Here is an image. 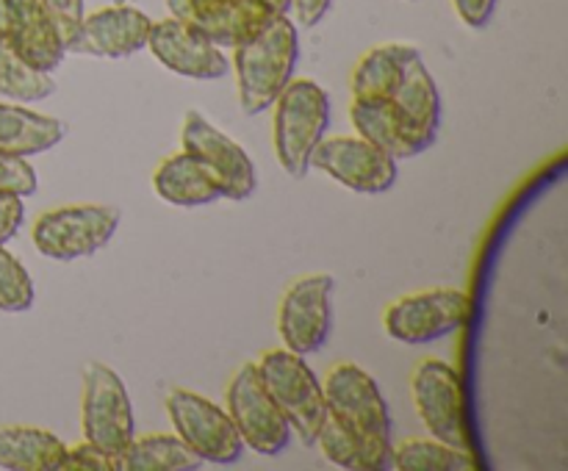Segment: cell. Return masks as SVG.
Segmentation results:
<instances>
[{
    "instance_id": "6da1fadb",
    "label": "cell",
    "mask_w": 568,
    "mask_h": 471,
    "mask_svg": "<svg viewBox=\"0 0 568 471\" xmlns=\"http://www.w3.org/2000/svg\"><path fill=\"white\" fill-rule=\"evenodd\" d=\"M327 413L336 416L361 443V469H392V410L375 377L358 364H338L325 377Z\"/></svg>"
},
{
    "instance_id": "7a4b0ae2",
    "label": "cell",
    "mask_w": 568,
    "mask_h": 471,
    "mask_svg": "<svg viewBox=\"0 0 568 471\" xmlns=\"http://www.w3.org/2000/svg\"><path fill=\"white\" fill-rule=\"evenodd\" d=\"M300 59V33L288 14L272 17L270 25L255 37L233 48L239 103L247 116H258L272 109L277 94L294 78Z\"/></svg>"
},
{
    "instance_id": "3957f363",
    "label": "cell",
    "mask_w": 568,
    "mask_h": 471,
    "mask_svg": "<svg viewBox=\"0 0 568 471\" xmlns=\"http://www.w3.org/2000/svg\"><path fill=\"white\" fill-rule=\"evenodd\" d=\"M272 144L286 175L305 177L311 153L331 125V98L314 78H292L272 103Z\"/></svg>"
},
{
    "instance_id": "277c9868",
    "label": "cell",
    "mask_w": 568,
    "mask_h": 471,
    "mask_svg": "<svg viewBox=\"0 0 568 471\" xmlns=\"http://www.w3.org/2000/svg\"><path fill=\"white\" fill-rule=\"evenodd\" d=\"M255 366H258L266 391L286 416L292 436H297L305 447H314L322 421L327 416L325 391H322V382L316 380L314 369L305 364L303 355L288 352L286 347L264 352Z\"/></svg>"
},
{
    "instance_id": "5b68a950",
    "label": "cell",
    "mask_w": 568,
    "mask_h": 471,
    "mask_svg": "<svg viewBox=\"0 0 568 471\" xmlns=\"http://www.w3.org/2000/svg\"><path fill=\"white\" fill-rule=\"evenodd\" d=\"M120 227V211L111 205H64V208L44 211L33 222V247L50 260L70 264V260L92 258L114 238Z\"/></svg>"
},
{
    "instance_id": "8992f818",
    "label": "cell",
    "mask_w": 568,
    "mask_h": 471,
    "mask_svg": "<svg viewBox=\"0 0 568 471\" xmlns=\"http://www.w3.org/2000/svg\"><path fill=\"white\" fill-rule=\"evenodd\" d=\"M81 427L83 441L105 449L109 454H120L136 436L133 424V405L122 377L111 366L92 360L83 366V393H81Z\"/></svg>"
},
{
    "instance_id": "52a82bcc",
    "label": "cell",
    "mask_w": 568,
    "mask_h": 471,
    "mask_svg": "<svg viewBox=\"0 0 568 471\" xmlns=\"http://www.w3.org/2000/svg\"><path fill=\"white\" fill-rule=\"evenodd\" d=\"M166 413H170L172 427H175V436L203 463L233 465L242 460V436H239L227 410L220 408L216 402L189 391V388H175L166 397Z\"/></svg>"
},
{
    "instance_id": "ba28073f",
    "label": "cell",
    "mask_w": 568,
    "mask_h": 471,
    "mask_svg": "<svg viewBox=\"0 0 568 471\" xmlns=\"http://www.w3.org/2000/svg\"><path fill=\"white\" fill-rule=\"evenodd\" d=\"M471 303L458 288H427L394 299L383 314V327L399 344H433L469 321Z\"/></svg>"
},
{
    "instance_id": "9c48e42d",
    "label": "cell",
    "mask_w": 568,
    "mask_h": 471,
    "mask_svg": "<svg viewBox=\"0 0 568 471\" xmlns=\"http://www.w3.org/2000/svg\"><path fill=\"white\" fill-rule=\"evenodd\" d=\"M225 402L227 416L236 424L244 447H250L258 454H266V458L281 454L288 447L292 427H288L286 416L275 405L272 393L266 391L264 380L258 375V366L244 364L233 375L225 393Z\"/></svg>"
},
{
    "instance_id": "30bf717a",
    "label": "cell",
    "mask_w": 568,
    "mask_h": 471,
    "mask_svg": "<svg viewBox=\"0 0 568 471\" xmlns=\"http://www.w3.org/2000/svg\"><path fill=\"white\" fill-rule=\"evenodd\" d=\"M410 393H414L416 413H419L430 438L471 452L464 386H460V377L453 366L436 358H425L414 369Z\"/></svg>"
},
{
    "instance_id": "8fae6325",
    "label": "cell",
    "mask_w": 568,
    "mask_h": 471,
    "mask_svg": "<svg viewBox=\"0 0 568 471\" xmlns=\"http://www.w3.org/2000/svg\"><path fill=\"white\" fill-rule=\"evenodd\" d=\"M181 142L186 153H192L214 177L220 194L227 199H247L258 188L255 164L239 142L227 133L211 125L200 111H186L183 116Z\"/></svg>"
},
{
    "instance_id": "7c38bea8",
    "label": "cell",
    "mask_w": 568,
    "mask_h": 471,
    "mask_svg": "<svg viewBox=\"0 0 568 471\" xmlns=\"http://www.w3.org/2000/svg\"><path fill=\"white\" fill-rule=\"evenodd\" d=\"M311 170L325 172L355 194H386L397 183V158L358 133L322 139L311 153Z\"/></svg>"
},
{
    "instance_id": "4fadbf2b",
    "label": "cell",
    "mask_w": 568,
    "mask_h": 471,
    "mask_svg": "<svg viewBox=\"0 0 568 471\" xmlns=\"http://www.w3.org/2000/svg\"><path fill=\"white\" fill-rule=\"evenodd\" d=\"M333 277L305 275L286 288L277 308V332L288 352L311 355L325 347L333 325Z\"/></svg>"
},
{
    "instance_id": "5bb4252c",
    "label": "cell",
    "mask_w": 568,
    "mask_h": 471,
    "mask_svg": "<svg viewBox=\"0 0 568 471\" xmlns=\"http://www.w3.org/2000/svg\"><path fill=\"white\" fill-rule=\"evenodd\" d=\"M150 53L161 66L192 81H220L231 72V59L200 28L166 17L153 22L148 37Z\"/></svg>"
},
{
    "instance_id": "9a60e30c",
    "label": "cell",
    "mask_w": 568,
    "mask_h": 471,
    "mask_svg": "<svg viewBox=\"0 0 568 471\" xmlns=\"http://www.w3.org/2000/svg\"><path fill=\"white\" fill-rule=\"evenodd\" d=\"M150 20L144 11L133 6H105V9L83 14L75 37L67 42V53L92 55V59H131L142 48H148Z\"/></svg>"
},
{
    "instance_id": "2e32d148",
    "label": "cell",
    "mask_w": 568,
    "mask_h": 471,
    "mask_svg": "<svg viewBox=\"0 0 568 471\" xmlns=\"http://www.w3.org/2000/svg\"><path fill=\"white\" fill-rule=\"evenodd\" d=\"M0 39L42 72L59 70L67 42L42 0H0Z\"/></svg>"
},
{
    "instance_id": "e0dca14e",
    "label": "cell",
    "mask_w": 568,
    "mask_h": 471,
    "mask_svg": "<svg viewBox=\"0 0 568 471\" xmlns=\"http://www.w3.org/2000/svg\"><path fill=\"white\" fill-rule=\"evenodd\" d=\"M392 100L397 103V109L403 111L405 122H408V131L416 150H419V153L430 150L438 139L442 94H438V86L436 81H433L427 64L422 61V53L408 61L403 83H399L397 92L392 94Z\"/></svg>"
},
{
    "instance_id": "ac0fdd59",
    "label": "cell",
    "mask_w": 568,
    "mask_h": 471,
    "mask_svg": "<svg viewBox=\"0 0 568 471\" xmlns=\"http://www.w3.org/2000/svg\"><path fill=\"white\" fill-rule=\"evenodd\" d=\"M349 120L361 139L386 150L392 158L403 161L419 155L414 139H410L408 122L392 98H353Z\"/></svg>"
},
{
    "instance_id": "d6986e66",
    "label": "cell",
    "mask_w": 568,
    "mask_h": 471,
    "mask_svg": "<svg viewBox=\"0 0 568 471\" xmlns=\"http://www.w3.org/2000/svg\"><path fill=\"white\" fill-rule=\"evenodd\" d=\"M67 136V122L37 114L26 105L0 103V155L31 158L59 147Z\"/></svg>"
},
{
    "instance_id": "ffe728a7",
    "label": "cell",
    "mask_w": 568,
    "mask_h": 471,
    "mask_svg": "<svg viewBox=\"0 0 568 471\" xmlns=\"http://www.w3.org/2000/svg\"><path fill=\"white\" fill-rule=\"evenodd\" d=\"M153 188L164 203L181 205V208H197V205H209L222 197L209 170L186 150L170 155L155 166Z\"/></svg>"
},
{
    "instance_id": "44dd1931",
    "label": "cell",
    "mask_w": 568,
    "mask_h": 471,
    "mask_svg": "<svg viewBox=\"0 0 568 471\" xmlns=\"http://www.w3.org/2000/svg\"><path fill=\"white\" fill-rule=\"evenodd\" d=\"M67 443L42 427H0V469L6 471H55Z\"/></svg>"
},
{
    "instance_id": "7402d4cb",
    "label": "cell",
    "mask_w": 568,
    "mask_h": 471,
    "mask_svg": "<svg viewBox=\"0 0 568 471\" xmlns=\"http://www.w3.org/2000/svg\"><path fill=\"white\" fill-rule=\"evenodd\" d=\"M419 55L414 44L388 42L377 44L369 53H364L355 64L349 89L353 98H392L399 89L408 61Z\"/></svg>"
},
{
    "instance_id": "603a6c76",
    "label": "cell",
    "mask_w": 568,
    "mask_h": 471,
    "mask_svg": "<svg viewBox=\"0 0 568 471\" xmlns=\"http://www.w3.org/2000/svg\"><path fill=\"white\" fill-rule=\"evenodd\" d=\"M114 463L116 471H194L203 465V460L178 436L150 432L142 438L133 436Z\"/></svg>"
},
{
    "instance_id": "cb8c5ba5",
    "label": "cell",
    "mask_w": 568,
    "mask_h": 471,
    "mask_svg": "<svg viewBox=\"0 0 568 471\" xmlns=\"http://www.w3.org/2000/svg\"><path fill=\"white\" fill-rule=\"evenodd\" d=\"M392 469L399 471H471L475 460L471 452L449 443L438 441V438H410L394 447Z\"/></svg>"
},
{
    "instance_id": "d4e9b609",
    "label": "cell",
    "mask_w": 568,
    "mask_h": 471,
    "mask_svg": "<svg viewBox=\"0 0 568 471\" xmlns=\"http://www.w3.org/2000/svg\"><path fill=\"white\" fill-rule=\"evenodd\" d=\"M55 92L50 72L37 70L0 39V94L17 103H39Z\"/></svg>"
},
{
    "instance_id": "484cf974",
    "label": "cell",
    "mask_w": 568,
    "mask_h": 471,
    "mask_svg": "<svg viewBox=\"0 0 568 471\" xmlns=\"http://www.w3.org/2000/svg\"><path fill=\"white\" fill-rule=\"evenodd\" d=\"M37 303V288L26 266L6 247H0V310L3 314H22Z\"/></svg>"
},
{
    "instance_id": "4316f807",
    "label": "cell",
    "mask_w": 568,
    "mask_h": 471,
    "mask_svg": "<svg viewBox=\"0 0 568 471\" xmlns=\"http://www.w3.org/2000/svg\"><path fill=\"white\" fill-rule=\"evenodd\" d=\"M322 454L338 469H361V443L336 416L327 413L316 436Z\"/></svg>"
},
{
    "instance_id": "83f0119b",
    "label": "cell",
    "mask_w": 568,
    "mask_h": 471,
    "mask_svg": "<svg viewBox=\"0 0 568 471\" xmlns=\"http://www.w3.org/2000/svg\"><path fill=\"white\" fill-rule=\"evenodd\" d=\"M39 188L37 170L28 164V158L14 155H0V194H14V197H31Z\"/></svg>"
},
{
    "instance_id": "f1b7e54d",
    "label": "cell",
    "mask_w": 568,
    "mask_h": 471,
    "mask_svg": "<svg viewBox=\"0 0 568 471\" xmlns=\"http://www.w3.org/2000/svg\"><path fill=\"white\" fill-rule=\"evenodd\" d=\"M55 471H116V463L114 454L94 447V443L83 441L64 449V458H61L59 469Z\"/></svg>"
},
{
    "instance_id": "f546056e",
    "label": "cell",
    "mask_w": 568,
    "mask_h": 471,
    "mask_svg": "<svg viewBox=\"0 0 568 471\" xmlns=\"http://www.w3.org/2000/svg\"><path fill=\"white\" fill-rule=\"evenodd\" d=\"M42 6L48 9V14L53 17V22L59 25L61 37H64V42H70L72 37H75L78 25H81L83 20V0H42Z\"/></svg>"
},
{
    "instance_id": "4dcf8cb0",
    "label": "cell",
    "mask_w": 568,
    "mask_h": 471,
    "mask_svg": "<svg viewBox=\"0 0 568 471\" xmlns=\"http://www.w3.org/2000/svg\"><path fill=\"white\" fill-rule=\"evenodd\" d=\"M499 0H453V9L458 20L471 31H483L491 22Z\"/></svg>"
},
{
    "instance_id": "1f68e13d",
    "label": "cell",
    "mask_w": 568,
    "mask_h": 471,
    "mask_svg": "<svg viewBox=\"0 0 568 471\" xmlns=\"http://www.w3.org/2000/svg\"><path fill=\"white\" fill-rule=\"evenodd\" d=\"M26 222V205L22 197L14 194H0V247H6V242L17 236V231Z\"/></svg>"
},
{
    "instance_id": "d6a6232c",
    "label": "cell",
    "mask_w": 568,
    "mask_h": 471,
    "mask_svg": "<svg viewBox=\"0 0 568 471\" xmlns=\"http://www.w3.org/2000/svg\"><path fill=\"white\" fill-rule=\"evenodd\" d=\"M333 0H292V11L297 14V22L303 28H314L325 20L331 11Z\"/></svg>"
},
{
    "instance_id": "836d02e7",
    "label": "cell",
    "mask_w": 568,
    "mask_h": 471,
    "mask_svg": "<svg viewBox=\"0 0 568 471\" xmlns=\"http://www.w3.org/2000/svg\"><path fill=\"white\" fill-rule=\"evenodd\" d=\"M270 6L272 14H288L292 11V0H264Z\"/></svg>"
}]
</instances>
